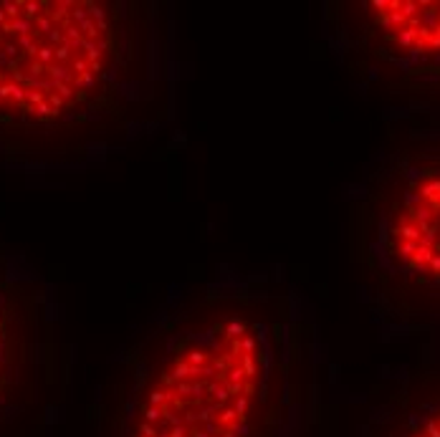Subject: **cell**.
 Instances as JSON below:
<instances>
[{
  "instance_id": "obj_1",
  "label": "cell",
  "mask_w": 440,
  "mask_h": 437,
  "mask_svg": "<svg viewBox=\"0 0 440 437\" xmlns=\"http://www.w3.org/2000/svg\"><path fill=\"white\" fill-rule=\"evenodd\" d=\"M170 13L149 0H0V154L78 162L175 116Z\"/></svg>"
},
{
  "instance_id": "obj_2",
  "label": "cell",
  "mask_w": 440,
  "mask_h": 437,
  "mask_svg": "<svg viewBox=\"0 0 440 437\" xmlns=\"http://www.w3.org/2000/svg\"><path fill=\"white\" fill-rule=\"evenodd\" d=\"M298 296L263 273L182 293L147 346L124 437H296L311 379Z\"/></svg>"
},
{
  "instance_id": "obj_3",
  "label": "cell",
  "mask_w": 440,
  "mask_h": 437,
  "mask_svg": "<svg viewBox=\"0 0 440 437\" xmlns=\"http://www.w3.org/2000/svg\"><path fill=\"white\" fill-rule=\"evenodd\" d=\"M61 313L48 283L0 253V437H43L64 392Z\"/></svg>"
},
{
  "instance_id": "obj_4",
  "label": "cell",
  "mask_w": 440,
  "mask_h": 437,
  "mask_svg": "<svg viewBox=\"0 0 440 437\" xmlns=\"http://www.w3.org/2000/svg\"><path fill=\"white\" fill-rule=\"evenodd\" d=\"M374 248L392 276L440 288V162L407 164L384 190Z\"/></svg>"
},
{
  "instance_id": "obj_5",
  "label": "cell",
  "mask_w": 440,
  "mask_h": 437,
  "mask_svg": "<svg viewBox=\"0 0 440 437\" xmlns=\"http://www.w3.org/2000/svg\"><path fill=\"white\" fill-rule=\"evenodd\" d=\"M374 36L402 56L440 53V0H372L362 3Z\"/></svg>"
},
{
  "instance_id": "obj_6",
  "label": "cell",
  "mask_w": 440,
  "mask_h": 437,
  "mask_svg": "<svg viewBox=\"0 0 440 437\" xmlns=\"http://www.w3.org/2000/svg\"><path fill=\"white\" fill-rule=\"evenodd\" d=\"M374 437H440V394L405 407Z\"/></svg>"
}]
</instances>
